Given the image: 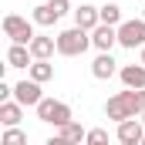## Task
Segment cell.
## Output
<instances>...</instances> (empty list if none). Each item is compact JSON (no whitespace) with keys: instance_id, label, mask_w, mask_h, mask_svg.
Returning <instances> with one entry per match:
<instances>
[{"instance_id":"cell-10","label":"cell","mask_w":145,"mask_h":145,"mask_svg":"<svg viewBox=\"0 0 145 145\" xmlns=\"http://www.w3.org/2000/svg\"><path fill=\"white\" fill-rule=\"evenodd\" d=\"M118 71H121V68H118V61H115L111 54H98V57L91 61V74H95L98 81H108V78H115Z\"/></svg>"},{"instance_id":"cell-8","label":"cell","mask_w":145,"mask_h":145,"mask_svg":"<svg viewBox=\"0 0 145 145\" xmlns=\"http://www.w3.org/2000/svg\"><path fill=\"white\" fill-rule=\"evenodd\" d=\"M115 44H118V27L98 24V27L91 31V47H98V54H111Z\"/></svg>"},{"instance_id":"cell-20","label":"cell","mask_w":145,"mask_h":145,"mask_svg":"<svg viewBox=\"0 0 145 145\" xmlns=\"http://www.w3.org/2000/svg\"><path fill=\"white\" fill-rule=\"evenodd\" d=\"M84 145H111V138H108V132H105V128H88Z\"/></svg>"},{"instance_id":"cell-7","label":"cell","mask_w":145,"mask_h":145,"mask_svg":"<svg viewBox=\"0 0 145 145\" xmlns=\"http://www.w3.org/2000/svg\"><path fill=\"white\" fill-rule=\"evenodd\" d=\"M115 135H118L121 145H142V138H145V121H142V118H128V121L118 125Z\"/></svg>"},{"instance_id":"cell-13","label":"cell","mask_w":145,"mask_h":145,"mask_svg":"<svg viewBox=\"0 0 145 145\" xmlns=\"http://www.w3.org/2000/svg\"><path fill=\"white\" fill-rule=\"evenodd\" d=\"M57 51V37H44L37 34L31 40V54H34V61H51V54Z\"/></svg>"},{"instance_id":"cell-19","label":"cell","mask_w":145,"mask_h":145,"mask_svg":"<svg viewBox=\"0 0 145 145\" xmlns=\"http://www.w3.org/2000/svg\"><path fill=\"white\" fill-rule=\"evenodd\" d=\"M0 145H27V132L24 128H3Z\"/></svg>"},{"instance_id":"cell-23","label":"cell","mask_w":145,"mask_h":145,"mask_svg":"<svg viewBox=\"0 0 145 145\" xmlns=\"http://www.w3.org/2000/svg\"><path fill=\"white\" fill-rule=\"evenodd\" d=\"M44 145H68V142H64L61 135H54V138H47V142H44Z\"/></svg>"},{"instance_id":"cell-18","label":"cell","mask_w":145,"mask_h":145,"mask_svg":"<svg viewBox=\"0 0 145 145\" xmlns=\"http://www.w3.org/2000/svg\"><path fill=\"white\" fill-rule=\"evenodd\" d=\"M98 14H101V24H108V27H121V7H118V3H105V7H98Z\"/></svg>"},{"instance_id":"cell-17","label":"cell","mask_w":145,"mask_h":145,"mask_svg":"<svg viewBox=\"0 0 145 145\" xmlns=\"http://www.w3.org/2000/svg\"><path fill=\"white\" fill-rule=\"evenodd\" d=\"M51 78H54V64H51V61H34V64H31V81L44 84V81H51Z\"/></svg>"},{"instance_id":"cell-4","label":"cell","mask_w":145,"mask_h":145,"mask_svg":"<svg viewBox=\"0 0 145 145\" xmlns=\"http://www.w3.org/2000/svg\"><path fill=\"white\" fill-rule=\"evenodd\" d=\"M37 118L47 121V125H54V128H64V125L71 121V105L54 101V98H44V101L37 105Z\"/></svg>"},{"instance_id":"cell-12","label":"cell","mask_w":145,"mask_h":145,"mask_svg":"<svg viewBox=\"0 0 145 145\" xmlns=\"http://www.w3.org/2000/svg\"><path fill=\"white\" fill-rule=\"evenodd\" d=\"M34 64V54L27 44H10L7 47V68H31Z\"/></svg>"},{"instance_id":"cell-14","label":"cell","mask_w":145,"mask_h":145,"mask_svg":"<svg viewBox=\"0 0 145 145\" xmlns=\"http://www.w3.org/2000/svg\"><path fill=\"white\" fill-rule=\"evenodd\" d=\"M20 118H24V105L0 101V121H3V128H20Z\"/></svg>"},{"instance_id":"cell-9","label":"cell","mask_w":145,"mask_h":145,"mask_svg":"<svg viewBox=\"0 0 145 145\" xmlns=\"http://www.w3.org/2000/svg\"><path fill=\"white\" fill-rule=\"evenodd\" d=\"M74 27H81V31H95L98 24H101V14H98V7H91V3H81V7H74Z\"/></svg>"},{"instance_id":"cell-21","label":"cell","mask_w":145,"mask_h":145,"mask_svg":"<svg viewBox=\"0 0 145 145\" xmlns=\"http://www.w3.org/2000/svg\"><path fill=\"white\" fill-rule=\"evenodd\" d=\"M47 7H51L57 17H64V14L71 10V0H47Z\"/></svg>"},{"instance_id":"cell-5","label":"cell","mask_w":145,"mask_h":145,"mask_svg":"<svg viewBox=\"0 0 145 145\" xmlns=\"http://www.w3.org/2000/svg\"><path fill=\"white\" fill-rule=\"evenodd\" d=\"M118 44L121 47H128V51H135V47H145V20H121V27H118Z\"/></svg>"},{"instance_id":"cell-15","label":"cell","mask_w":145,"mask_h":145,"mask_svg":"<svg viewBox=\"0 0 145 145\" xmlns=\"http://www.w3.org/2000/svg\"><path fill=\"white\" fill-rule=\"evenodd\" d=\"M31 20H34L37 27H54L61 17H57V14H54L47 3H37V7H34V17H31Z\"/></svg>"},{"instance_id":"cell-2","label":"cell","mask_w":145,"mask_h":145,"mask_svg":"<svg viewBox=\"0 0 145 145\" xmlns=\"http://www.w3.org/2000/svg\"><path fill=\"white\" fill-rule=\"evenodd\" d=\"M91 47V31H81V27H68L57 34V54L64 57H78Z\"/></svg>"},{"instance_id":"cell-26","label":"cell","mask_w":145,"mask_h":145,"mask_svg":"<svg viewBox=\"0 0 145 145\" xmlns=\"http://www.w3.org/2000/svg\"><path fill=\"white\" fill-rule=\"evenodd\" d=\"M142 121H145V111H142Z\"/></svg>"},{"instance_id":"cell-11","label":"cell","mask_w":145,"mask_h":145,"mask_svg":"<svg viewBox=\"0 0 145 145\" xmlns=\"http://www.w3.org/2000/svg\"><path fill=\"white\" fill-rule=\"evenodd\" d=\"M118 78H121V84H125V88L142 91V88H145V64H125V68L118 71Z\"/></svg>"},{"instance_id":"cell-24","label":"cell","mask_w":145,"mask_h":145,"mask_svg":"<svg viewBox=\"0 0 145 145\" xmlns=\"http://www.w3.org/2000/svg\"><path fill=\"white\" fill-rule=\"evenodd\" d=\"M138 64H145V47H142V61H138Z\"/></svg>"},{"instance_id":"cell-16","label":"cell","mask_w":145,"mask_h":145,"mask_svg":"<svg viewBox=\"0 0 145 145\" xmlns=\"http://www.w3.org/2000/svg\"><path fill=\"white\" fill-rule=\"evenodd\" d=\"M61 138H64L68 145H84V138H88V132H84V128H81L78 121H68V125L61 128Z\"/></svg>"},{"instance_id":"cell-3","label":"cell","mask_w":145,"mask_h":145,"mask_svg":"<svg viewBox=\"0 0 145 145\" xmlns=\"http://www.w3.org/2000/svg\"><path fill=\"white\" fill-rule=\"evenodd\" d=\"M3 34L10 37V44H27L31 47V40H34V24L27 20V17H20V14H7L3 17Z\"/></svg>"},{"instance_id":"cell-27","label":"cell","mask_w":145,"mask_h":145,"mask_svg":"<svg viewBox=\"0 0 145 145\" xmlns=\"http://www.w3.org/2000/svg\"><path fill=\"white\" fill-rule=\"evenodd\" d=\"M142 145H145V138H142Z\"/></svg>"},{"instance_id":"cell-1","label":"cell","mask_w":145,"mask_h":145,"mask_svg":"<svg viewBox=\"0 0 145 145\" xmlns=\"http://www.w3.org/2000/svg\"><path fill=\"white\" fill-rule=\"evenodd\" d=\"M142 98H138V91H132V88H125V91H118V95H111L108 101H105V115H108L111 121H128V118H142Z\"/></svg>"},{"instance_id":"cell-22","label":"cell","mask_w":145,"mask_h":145,"mask_svg":"<svg viewBox=\"0 0 145 145\" xmlns=\"http://www.w3.org/2000/svg\"><path fill=\"white\" fill-rule=\"evenodd\" d=\"M10 95H14V88L7 81H0V101H10Z\"/></svg>"},{"instance_id":"cell-6","label":"cell","mask_w":145,"mask_h":145,"mask_svg":"<svg viewBox=\"0 0 145 145\" xmlns=\"http://www.w3.org/2000/svg\"><path fill=\"white\" fill-rule=\"evenodd\" d=\"M14 101H17V105H24V108H37V105L44 101L40 84H37V81H31V78L17 81V84H14Z\"/></svg>"},{"instance_id":"cell-25","label":"cell","mask_w":145,"mask_h":145,"mask_svg":"<svg viewBox=\"0 0 145 145\" xmlns=\"http://www.w3.org/2000/svg\"><path fill=\"white\" fill-rule=\"evenodd\" d=\"M142 20H145V7H142Z\"/></svg>"}]
</instances>
